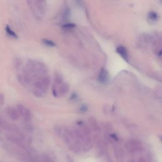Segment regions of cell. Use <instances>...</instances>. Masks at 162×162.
Listing matches in <instances>:
<instances>
[{
  "mask_svg": "<svg viewBox=\"0 0 162 162\" xmlns=\"http://www.w3.org/2000/svg\"><path fill=\"white\" fill-rule=\"evenodd\" d=\"M63 28L65 29H72V28H74L76 27V25L73 24H66L63 25L62 26Z\"/></svg>",
  "mask_w": 162,
  "mask_h": 162,
  "instance_id": "e0dca14e",
  "label": "cell"
},
{
  "mask_svg": "<svg viewBox=\"0 0 162 162\" xmlns=\"http://www.w3.org/2000/svg\"><path fill=\"white\" fill-rule=\"evenodd\" d=\"M67 162H73L72 158L69 156L67 157Z\"/></svg>",
  "mask_w": 162,
  "mask_h": 162,
  "instance_id": "44dd1931",
  "label": "cell"
},
{
  "mask_svg": "<svg viewBox=\"0 0 162 162\" xmlns=\"http://www.w3.org/2000/svg\"><path fill=\"white\" fill-rule=\"evenodd\" d=\"M6 113L11 120L16 121L19 119L20 115L17 110L16 109H15L14 108H12V107L7 108Z\"/></svg>",
  "mask_w": 162,
  "mask_h": 162,
  "instance_id": "52a82bcc",
  "label": "cell"
},
{
  "mask_svg": "<svg viewBox=\"0 0 162 162\" xmlns=\"http://www.w3.org/2000/svg\"><path fill=\"white\" fill-rule=\"evenodd\" d=\"M137 162H147V161L144 158H139Z\"/></svg>",
  "mask_w": 162,
  "mask_h": 162,
  "instance_id": "ffe728a7",
  "label": "cell"
},
{
  "mask_svg": "<svg viewBox=\"0 0 162 162\" xmlns=\"http://www.w3.org/2000/svg\"><path fill=\"white\" fill-rule=\"evenodd\" d=\"M5 103V97L3 94H0V105H3Z\"/></svg>",
  "mask_w": 162,
  "mask_h": 162,
  "instance_id": "ac0fdd59",
  "label": "cell"
},
{
  "mask_svg": "<svg viewBox=\"0 0 162 162\" xmlns=\"http://www.w3.org/2000/svg\"><path fill=\"white\" fill-rule=\"evenodd\" d=\"M89 123L91 124V126L92 129L96 132H100V127L98 125L97 121L94 118H91L89 119Z\"/></svg>",
  "mask_w": 162,
  "mask_h": 162,
  "instance_id": "30bf717a",
  "label": "cell"
},
{
  "mask_svg": "<svg viewBox=\"0 0 162 162\" xmlns=\"http://www.w3.org/2000/svg\"><path fill=\"white\" fill-rule=\"evenodd\" d=\"M69 149L74 153H79L82 150V144L80 141H74L69 145Z\"/></svg>",
  "mask_w": 162,
  "mask_h": 162,
  "instance_id": "ba28073f",
  "label": "cell"
},
{
  "mask_svg": "<svg viewBox=\"0 0 162 162\" xmlns=\"http://www.w3.org/2000/svg\"><path fill=\"white\" fill-rule=\"evenodd\" d=\"M110 79V76L108 70L104 68L101 69L99 75H98V80L100 83L102 84H106L108 83Z\"/></svg>",
  "mask_w": 162,
  "mask_h": 162,
  "instance_id": "8992f818",
  "label": "cell"
},
{
  "mask_svg": "<svg viewBox=\"0 0 162 162\" xmlns=\"http://www.w3.org/2000/svg\"><path fill=\"white\" fill-rule=\"evenodd\" d=\"M17 108L19 115L24 118L25 122H29L31 120V112L28 108L20 104L17 105Z\"/></svg>",
  "mask_w": 162,
  "mask_h": 162,
  "instance_id": "277c9868",
  "label": "cell"
},
{
  "mask_svg": "<svg viewBox=\"0 0 162 162\" xmlns=\"http://www.w3.org/2000/svg\"><path fill=\"white\" fill-rule=\"evenodd\" d=\"M125 147L130 153L139 152L143 150L141 142L136 139L129 140V141L126 143Z\"/></svg>",
  "mask_w": 162,
  "mask_h": 162,
  "instance_id": "3957f363",
  "label": "cell"
},
{
  "mask_svg": "<svg viewBox=\"0 0 162 162\" xmlns=\"http://www.w3.org/2000/svg\"><path fill=\"white\" fill-rule=\"evenodd\" d=\"M41 162H54L48 154H43L40 158Z\"/></svg>",
  "mask_w": 162,
  "mask_h": 162,
  "instance_id": "9a60e30c",
  "label": "cell"
},
{
  "mask_svg": "<svg viewBox=\"0 0 162 162\" xmlns=\"http://www.w3.org/2000/svg\"><path fill=\"white\" fill-rule=\"evenodd\" d=\"M15 67L17 69H19L21 67V65H22L21 60H20V59H19V58L16 59L15 62Z\"/></svg>",
  "mask_w": 162,
  "mask_h": 162,
  "instance_id": "2e32d148",
  "label": "cell"
},
{
  "mask_svg": "<svg viewBox=\"0 0 162 162\" xmlns=\"http://www.w3.org/2000/svg\"><path fill=\"white\" fill-rule=\"evenodd\" d=\"M87 107H86V106H81V108H80V110H81V111L84 112H86V111H87Z\"/></svg>",
  "mask_w": 162,
  "mask_h": 162,
  "instance_id": "d6986e66",
  "label": "cell"
},
{
  "mask_svg": "<svg viewBox=\"0 0 162 162\" xmlns=\"http://www.w3.org/2000/svg\"><path fill=\"white\" fill-rule=\"evenodd\" d=\"M148 17L150 20L153 22H156L158 20L159 16H158V13H156L155 12H150L148 13Z\"/></svg>",
  "mask_w": 162,
  "mask_h": 162,
  "instance_id": "7c38bea8",
  "label": "cell"
},
{
  "mask_svg": "<svg viewBox=\"0 0 162 162\" xmlns=\"http://www.w3.org/2000/svg\"><path fill=\"white\" fill-rule=\"evenodd\" d=\"M116 52L120 55V56L121 57H122L123 59H124L125 60L128 62L129 61V53H128V51L127 50V49L125 48L123 46H119V47H117L116 49Z\"/></svg>",
  "mask_w": 162,
  "mask_h": 162,
  "instance_id": "9c48e42d",
  "label": "cell"
},
{
  "mask_svg": "<svg viewBox=\"0 0 162 162\" xmlns=\"http://www.w3.org/2000/svg\"><path fill=\"white\" fill-rule=\"evenodd\" d=\"M29 6L31 7L32 12L36 16H42L45 8V2L42 1H35V2H27Z\"/></svg>",
  "mask_w": 162,
  "mask_h": 162,
  "instance_id": "7a4b0ae2",
  "label": "cell"
},
{
  "mask_svg": "<svg viewBox=\"0 0 162 162\" xmlns=\"http://www.w3.org/2000/svg\"><path fill=\"white\" fill-rule=\"evenodd\" d=\"M5 31H6V33L8 34L9 35L13 37V38H17V34L12 30V29L10 27L9 25H6V27H5Z\"/></svg>",
  "mask_w": 162,
  "mask_h": 162,
  "instance_id": "4fadbf2b",
  "label": "cell"
},
{
  "mask_svg": "<svg viewBox=\"0 0 162 162\" xmlns=\"http://www.w3.org/2000/svg\"><path fill=\"white\" fill-rule=\"evenodd\" d=\"M50 80L48 76H45L37 80L34 84L33 87V94L36 97L43 96L46 92L47 91L49 86Z\"/></svg>",
  "mask_w": 162,
  "mask_h": 162,
  "instance_id": "6da1fadb",
  "label": "cell"
},
{
  "mask_svg": "<svg viewBox=\"0 0 162 162\" xmlns=\"http://www.w3.org/2000/svg\"><path fill=\"white\" fill-rule=\"evenodd\" d=\"M114 153H115V157L117 159L121 158L123 156V151L120 147L118 146H115L114 147Z\"/></svg>",
  "mask_w": 162,
  "mask_h": 162,
  "instance_id": "8fae6325",
  "label": "cell"
},
{
  "mask_svg": "<svg viewBox=\"0 0 162 162\" xmlns=\"http://www.w3.org/2000/svg\"><path fill=\"white\" fill-rule=\"evenodd\" d=\"M42 42L45 44V45L49 46V47H55L56 46L55 42H54L53 41L48 39H42Z\"/></svg>",
  "mask_w": 162,
  "mask_h": 162,
  "instance_id": "5bb4252c",
  "label": "cell"
},
{
  "mask_svg": "<svg viewBox=\"0 0 162 162\" xmlns=\"http://www.w3.org/2000/svg\"><path fill=\"white\" fill-rule=\"evenodd\" d=\"M69 86L67 83H63L60 85H59L57 87V89H53V94L55 96L59 95L60 96H63L67 94L69 91Z\"/></svg>",
  "mask_w": 162,
  "mask_h": 162,
  "instance_id": "5b68a950",
  "label": "cell"
},
{
  "mask_svg": "<svg viewBox=\"0 0 162 162\" xmlns=\"http://www.w3.org/2000/svg\"><path fill=\"white\" fill-rule=\"evenodd\" d=\"M128 162H135V161H134V160H129Z\"/></svg>",
  "mask_w": 162,
  "mask_h": 162,
  "instance_id": "7402d4cb",
  "label": "cell"
}]
</instances>
